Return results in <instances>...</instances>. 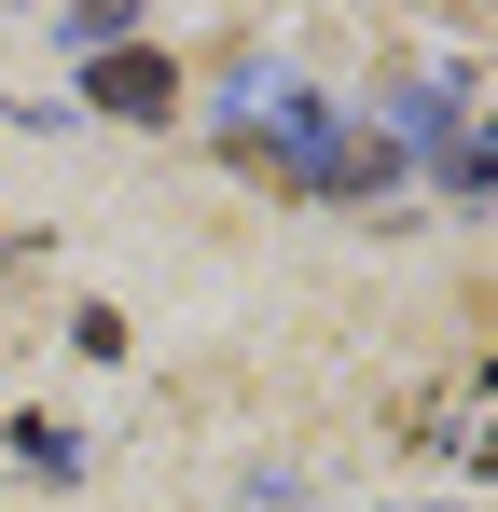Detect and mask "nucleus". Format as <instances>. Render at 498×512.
<instances>
[{
    "label": "nucleus",
    "instance_id": "obj_1",
    "mask_svg": "<svg viewBox=\"0 0 498 512\" xmlns=\"http://www.w3.org/2000/svg\"><path fill=\"white\" fill-rule=\"evenodd\" d=\"M97 111H166V56H97Z\"/></svg>",
    "mask_w": 498,
    "mask_h": 512
}]
</instances>
